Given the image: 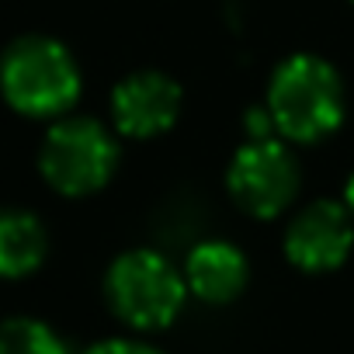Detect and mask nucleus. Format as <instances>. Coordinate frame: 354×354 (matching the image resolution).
<instances>
[{"instance_id": "ddd939ff", "label": "nucleus", "mask_w": 354, "mask_h": 354, "mask_svg": "<svg viewBox=\"0 0 354 354\" xmlns=\"http://www.w3.org/2000/svg\"><path fill=\"white\" fill-rule=\"evenodd\" d=\"M351 4H354V0H351Z\"/></svg>"}, {"instance_id": "423d86ee", "label": "nucleus", "mask_w": 354, "mask_h": 354, "mask_svg": "<svg viewBox=\"0 0 354 354\" xmlns=\"http://www.w3.org/2000/svg\"><path fill=\"white\" fill-rule=\"evenodd\" d=\"M354 247V212L344 202H309L285 230V257L306 274L337 271Z\"/></svg>"}, {"instance_id": "20e7f679", "label": "nucleus", "mask_w": 354, "mask_h": 354, "mask_svg": "<svg viewBox=\"0 0 354 354\" xmlns=\"http://www.w3.org/2000/svg\"><path fill=\"white\" fill-rule=\"evenodd\" d=\"M118 167V142L97 122L84 115L59 118L39 149V170L46 185L66 198H84L101 192Z\"/></svg>"}, {"instance_id": "9b49d317", "label": "nucleus", "mask_w": 354, "mask_h": 354, "mask_svg": "<svg viewBox=\"0 0 354 354\" xmlns=\"http://www.w3.org/2000/svg\"><path fill=\"white\" fill-rule=\"evenodd\" d=\"M84 354H163L153 344L142 340H129V337H111V340H97L94 347H87Z\"/></svg>"}, {"instance_id": "39448f33", "label": "nucleus", "mask_w": 354, "mask_h": 354, "mask_svg": "<svg viewBox=\"0 0 354 354\" xmlns=\"http://www.w3.org/2000/svg\"><path fill=\"white\" fill-rule=\"evenodd\" d=\"M226 188L247 216L274 219L299 195V163L292 149L274 136L247 139L226 167Z\"/></svg>"}, {"instance_id": "f03ea898", "label": "nucleus", "mask_w": 354, "mask_h": 354, "mask_svg": "<svg viewBox=\"0 0 354 354\" xmlns=\"http://www.w3.org/2000/svg\"><path fill=\"white\" fill-rule=\"evenodd\" d=\"M0 94L28 118H59L80 97V66L63 42L25 35L0 59Z\"/></svg>"}, {"instance_id": "9d476101", "label": "nucleus", "mask_w": 354, "mask_h": 354, "mask_svg": "<svg viewBox=\"0 0 354 354\" xmlns=\"http://www.w3.org/2000/svg\"><path fill=\"white\" fill-rule=\"evenodd\" d=\"M0 354H70V351L53 326L28 316H15L0 323Z\"/></svg>"}, {"instance_id": "0eeeda50", "label": "nucleus", "mask_w": 354, "mask_h": 354, "mask_svg": "<svg viewBox=\"0 0 354 354\" xmlns=\"http://www.w3.org/2000/svg\"><path fill=\"white\" fill-rule=\"evenodd\" d=\"M181 87L160 70H139L115 84L111 91V122L129 139H156L174 129L181 115Z\"/></svg>"}, {"instance_id": "f8f14e48", "label": "nucleus", "mask_w": 354, "mask_h": 354, "mask_svg": "<svg viewBox=\"0 0 354 354\" xmlns=\"http://www.w3.org/2000/svg\"><path fill=\"white\" fill-rule=\"evenodd\" d=\"M344 205L354 212V170L347 174V181H344Z\"/></svg>"}, {"instance_id": "f257e3e1", "label": "nucleus", "mask_w": 354, "mask_h": 354, "mask_svg": "<svg viewBox=\"0 0 354 354\" xmlns=\"http://www.w3.org/2000/svg\"><path fill=\"white\" fill-rule=\"evenodd\" d=\"M264 104L278 136L292 142H319L340 129L347 94L340 73L323 56L295 53L274 66Z\"/></svg>"}, {"instance_id": "7ed1b4c3", "label": "nucleus", "mask_w": 354, "mask_h": 354, "mask_svg": "<svg viewBox=\"0 0 354 354\" xmlns=\"http://www.w3.org/2000/svg\"><path fill=\"white\" fill-rule=\"evenodd\" d=\"M185 271H177L156 250H125L104 274V299L111 313L132 330H163L188 302Z\"/></svg>"}, {"instance_id": "1a4fd4ad", "label": "nucleus", "mask_w": 354, "mask_h": 354, "mask_svg": "<svg viewBox=\"0 0 354 354\" xmlns=\"http://www.w3.org/2000/svg\"><path fill=\"white\" fill-rule=\"evenodd\" d=\"M49 233L25 209H0V278H25L42 268Z\"/></svg>"}, {"instance_id": "6e6552de", "label": "nucleus", "mask_w": 354, "mask_h": 354, "mask_svg": "<svg viewBox=\"0 0 354 354\" xmlns=\"http://www.w3.org/2000/svg\"><path fill=\"white\" fill-rule=\"evenodd\" d=\"M185 281L188 292L205 306H226L243 295L250 281L247 254L230 240H202L192 247L185 261Z\"/></svg>"}]
</instances>
